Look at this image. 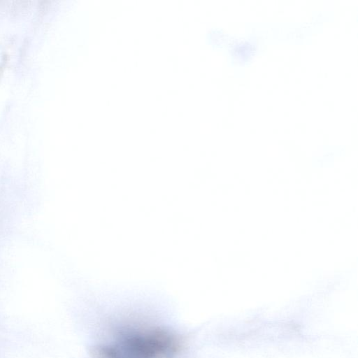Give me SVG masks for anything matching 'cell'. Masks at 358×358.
<instances>
[{
	"mask_svg": "<svg viewBox=\"0 0 358 358\" xmlns=\"http://www.w3.org/2000/svg\"><path fill=\"white\" fill-rule=\"evenodd\" d=\"M181 336L158 327L122 331L92 348L93 358H174L183 347Z\"/></svg>",
	"mask_w": 358,
	"mask_h": 358,
	"instance_id": "6da1fadb",
	"label": "cell"
}]
</instances>
